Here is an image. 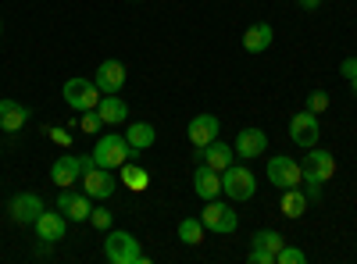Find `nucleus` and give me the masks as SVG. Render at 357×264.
<instances>
[{"mask_svg": "<svg viewBox=\"0 0 357 264\" xmlns=\"http://www.w3.org/2000/svg\"><path fill=\"white\" fill-rule=\"evenodd\" d=\"M307 193L304 186H296V189H282V215L286 218H304L307 215Z\"/></svg>", "mask_w": 357, "mask_h": 264, "instance_id": "5701e85b", "label": "nucleus"}, {"mask_svg": "<svg viewBox=\"0 0 357 264\" xmlns=\"http://www.w3.org/2000/svg\"><path fill=\"white\" fill-rule=\"evenodd\" d=\"M340 75H343V79H347V82H350V79H354V75H357V57H347V61H343V65H340Z\"/></svg>", "mask_w": 357, "mask_h": 264, "instance_id": "473e14b6", "label": "nucleus"}, {"mask_svg": "<svg viewBox=\"0 0 357 264\" xmlns=\"http://www.w3.org/2000/svg\"><path fill=\"white\" fill-rule=\"evenodd\" d=\"M129 79V68L122 61H100V68L93 72V82H97V90L107 97V93H122V86Z\"/></svg>", "mask_w": 357, "mask_h": 264, "instance_id": "ddd939ff", "label": "nucleus"}, {"mask_svg": "<svg viewBox=\"0 0 357 264\" xmlns=\"http://www.w3.org/2000/svg\"><path fill=\"white\" fill-rule=\"evenodd\" d=\"M79 179H82V157L61 154V157L50 164V183H54L57 189H72Z\"/></svg>", "mask_w": 357, "mask_h": 264, "instance_id": "f8f14e48", "label": "nucleus"}, {"mask_svg": "<svg viewBox=\"0 0 357 264\" xmlns=\"http://www.w3.org/2000/svg\"><path fill=\"white\" fill-rule=\"evenodd\" d=\"M104 261L107 264H146V254L139 250V240L126 228H107L104 240Z\"/></svg>", "mask_w": 357, "mask_h": 264, "instance_id": "f257e3e1", "label": "nucleus"}, {"mask_svg": "<svg viewBox=\"0 0 357 264\" xmlns=\"http://www.w3.org/2000/svg\"><path fill=\"white\" fill-rule=\"evenodd\" d=\"M268 150V132L257 129V125H247L236 132V157H243V161H254V157H264Z\"/></svg>", "mask_w": 357, "mask_h": 264, "instance_id": "9d476101", "label": "nucleus"}, {"mask_svg": "<svg viewBox=\"0 0 357 264\" xmlns=\"http://www.w3.org/2000/svg\"><path fill=\"white\" fill-rule=\"evenodd\" d=\"M97 114H100L104 125H126L129 122V104L118 93H107V97L97 100Z\"/></svg>", "mask_w": 357, "mask_h": 264, "instance_id": "aec40b11", "label": "nucleus"}, {"mask_svg": "<svg viewBox=\"0 0 357 264\" xmlns=\"http://www.w3.org/2000/svg\"><path fill=\"white\" fill-rule=\"evenodd\" d=\"M47 136H50L57 146H72V132H68V129H47Z\"/></svg>", "mask_w": 357, "mask_h": 264, "instance_id": "2f4dec72", "label": "nucleus"}, {"mask_svg": "<svg viewBox=\"0 0 357 264\" xmlns=\"http://www.w3.org/2000/svg\"><path fill=\"white\" fill-rule=\"evenodd\" d=\"M200 222H204L207 232H218V236H232V232L240 228V215H236L229 203H222L218 196H215V200H204Z\"/></svg>", "mask_w": 357, "mask_h": 264, "instance_id": "39448f33", "label": "nucleus"}, {"mask_svg": "<svg viewBox=\"0 0 357 264\" xmlns=\"http://www.w3.org/2000/svg\"><path fill=\"white\" fill-rule=\"evenodd\" d=\"M65 228H68V218L61 211H40L36 218V236L43 243H61L65 240Z\"/></svg>", "mask_w": 357, "mask_h": 264, "instance_id": "a211bd4d", "label": "nucleus"}, {"mask_svg": "<svg viewBox=\"0 0 357 264\" xmlns=\"http://www.w3.org/2000/svg\"><path fill=\"white\" fill-rule=\"evenodd\" d=\"M275 264H307V254L286 243V247H282V250L275 254Z\"/></svg>", "mask_w": 357, "mask_h": 264, "instance_id": "bb28decb", "label": "nucleus"}, {"mask_svg": "<svg viewBox=\"0 0 357 264\" xmlns=\"http://www.w3.org/2000/svg\"><path fill=\"white\" fill-rule=\"evenodd\" d=\"M122 186H126V189H132V193H143L146 186H151V171L126 161V164H122Z\"/></svg>", "mask_w": 357, "mask_h": 264, "instance_id": "b1692460", "label": "nucleus"}, {"mask_svg": "<svg viewBox=\"0 0 357 264\" xmlns=\"http://www.w3.org/2000/svg\"><path fill=\"white\" fill-rule=\"evenodd\" d=\"M100 97H104V93L97 90V82H93V79L72 75V79L65 82V104L75 107V111H93Z\"/></svg>", "mask_w": 357, "mask_h": 264, "instance_id": "6e6552de", "label": "nucleus"}, {"mask_svg": "<svg viewBox=\"0 0 357 264\" xmlns=\"http://www.w3.org/2000/svg\"><path fill=\"white\" fill-rule=\"evenodd\" d=\"M296 4H301L304 11H318V8H321V0H296Z\"/></svg>", "mask_w": 357, "mask_h": 264, "instance_id": "f704fd0d", "label": "nucleus"}, {"mask_svg": "<svg viewBox=\"0 0 357 264\" xmlns=\"http://www.w3.org/2000/svg\"><path fill=\"white\" fill-rule=\"evenodd\" d=\"M8 211L18 225H36L40 211H43V196L40 193H15L11 203H8Z\"/></svg>", "mask_w": 357, "mask_h": 264, "instance_id": "4468645a", "label": "nucleus"}, {"mask_svg": "<svg viewBox=\"0 0 357 264\" xmlns=\"http://www.w3.org/2000/svg\"><path fill=\"white\" fill-rule=\"evenodd\" d=\"M304 193L307 200H321V183H304Z\"/></svg>", "mask_w": 357, "mask_h": 264, "instance_id": "72a5a7b5", "label": "nucleus"}, {"mask_svg": "<svg viewBox=\"0 0 357 264\" xmlns=\"http://www.w3.org/2000/svg\"><path fill=\"white\" fill-rule=\"evenodd\" d=\"M272 40H275V29L268 22H254L243 33V50L247 54H264L268 47H272Z\"/></svg>", "mask_w": 357, "mask_h": 264, "instance_id": "412c9836", "label": "nucleus"}, {"mask_svg": "<svg viewBox=\"0 0 357 264\" xmlns=\"http://www.w3.org/2000/svg\"><path fill=\"white\" fill-rule=\"evenodd\" d=\"M89 222H93V228L107 232V228H111V222H114V215H111L107 208H93V211H89Z\"/></svg>", "mask_w": 357, "mask_h": 264, "instance_id": "c756f323", "label": "nucleus"}, {"mask_svg": "<svg viewBox=\"0 0 357 264\" xmlns=\"http://www.w3.org/2000/svg\"><path fill=\"white\" fill-rule=\"evenodd\" d=\"M0 33H4V22H0Z\"/></svg>", "mask_w": 357, "mask_h": 264, "instance_id": "e433bc0d", "label": "nucleus"}, {"mask_svg": "<svg viewBox=\"0 0 357 264\" xmlns=\"http://www.w3.org/2000/svg\"><path fill=\"white\" fill-rule=\"evenodd\" d=\"M318 136H321V125H318V114H311L307 107L296 111L289 118V139L296 146H304V150H311V146H318Z\"/></svg>", "mask_w": 357, "mask_h": 264, "instance_id": "1a4fd4ad", "label": "nucleus"}, {"mask_svg": "<svg viewBox=\"0 0 357 264\" xmlns=\"http://www.w3.org/2000/svg\"><path fill=\"white\" fill-rule=\"evenodd\" d=\"M197 164H207V168H215V171H225L229 164H236V146L215 139V143H207V146H197Z\"/></svg>", "mask_w": 357, "mask_h": 264, "instance_id": "2eb2a0df", "label": "nucleus"}, {"mask_svg": "<svg viewBox=\"0 0 357 264\" xmlns=\"http://www.w3.org/2000/svg\"><path fill=\"white\" fill-rule=\"evenodd\" d=\"M136 150L129 146V139H126V132H107V136H100L97 139V146H93V161L100 164V168H122L129 157H132Z\"/></svg>", "mask_w": 357, "mask_h": 264, "instance_id": "f03ea898", "label": "nucleus"}, {"mask_svg": "<svg viewBox=\"0 0 357 264\" xmlns=\"http://www.w3.org/2000/svg\"><path fill=\"white\" fill-rule=\"evenodd\" d=\"M247 261H250V264H275V254H272V250H261V247H254V250L247 254Z\"/></svg>", "mask_w": 357, "mask_h": 264, "instance_id": "7c9ffc66", "label": "nucleus"}, {"mask_svg": "<svg viewBox=\"0 0 357 264\" xmlns=\"http://www.w3.org/2000/svg\"><path fill=\"white\" fill-rule=\"evenodd\" d=\"M0 157H4V150H0Z\"/></svg>", "mask_w": 357, "mask_h": 264, "instance_id": "4c0bfd02", "label": "nucleus"}, {"mask_svg": "<svg viewBox=\"0 0 357 264\" xmlns=\"http://www.w3.org/2000/svg\"><path fill=\"white\" fill-rule=\"evenodd\" d=\"M307 111H311V114L329 111V93H325V90H314V93H307Z\"/></svg>", "mask_w": 357, "mask_h": 264, "instance_id": "c85d7f7f", "label": "nucleus"}, {"mask_svg": "<svg viewBox=\"0 0 357 264\" xmlns=\"http://www.w3.org/2000/svg\"><path fill=\"white\" fill-rule=\"evenodd\" d=\"M204 222L200 218H183L178 222V240H183L186 247H197V243H204Z\"/></svg>", "mask_w": 357, "mask_h": 264, "instance_id": "393cba45", "label": "nucleus"}, {"mask_svg": "<svg viewBox=\"0 0 357 264\" xmlns=\"http://www.w3.org/2000/svg\"><path fill=\"white\" fill-rule=\"evenodd\" d=\"M82 193H89L93 200H107V196H114V189H118V183H114V175H111V168H100L93 157H82Z\"/></svg>", "mask_w": 357, "mask_h": 264, "instance_id": "7ed1b4c3", "label": "nucleus"}, {"mask_svg": "<svg viewBox=\"0 0 357 264\" xmlns=\"http://www.w3.org/2000/svg\"><path fill=\"white\" fill-rule=\"evenodd\" d=\"M350 90H354V93H357V75H354V79H350Z\"/></svg>", "mask_w": 357, "mask_h": 264, "instance_id": "c9c22d12", "label": "nucleus"}, {"mask_svg": "<svg viewBox=\"0 0 357 264\" xmlns=\"http://www.w3.org/2000/svg\"><path fill=\"white\" fill-rule=\"evenodd\" d=\"M254 247L279 254V250L286 247V236H282V232H275V228H257V232H254Z\"/></svg>", "mask_w": 357, "mask_h": 264, "instance_id": "a878e982", "label": "nucleus"}, {"mask_svg": "<svg viewBox=\"0 0 357 264\" xmlns=\"http://www.w3.org/2000/svg\"><path fill=\"white\" fill-rule=\"evenodd\" d=\"M268 183L279 186V189H296V186H304L301 161H293V157H286V154L268 157Z\"/></svg>", "mask_w": 357, "mask_h": 264, "instance_id": "423d86ee", "label": "nucleus"}, {"mask_svg": "<svg viewBox=\"0 0 357 264\" xmlns=\"http://www.w3.org/2000/svg\"><path fill=\"white\" fill-rule=\"evenodd\" d=\"M193 193L200 200H215L222 193V171L207 168V164H197V171H193Z\"/></svg>", "mask_w": 357, "mask_h": 264, "instance_id": "6ab92c4d", "label": "nucleus"}, {"mask_svg": "<svg viewBox=\"0 0 357 264\" xmlns=\"http://www.w3.org/2000/svg\"><path fill=\"white\" fill-rule=\"evenodd\" d=\"M301 171H304V183H329L336 175V157L329 150H321V146H311L301 161Z\"/></svg>", "mask_w": 357, "mask_h": 264, "instance_id": "0eeeda50", "label": "nucleus"}, {"mask_svg": "<svg viewBox=\"0 0 357 264\" xmlns=\"http://www.w3.org/2000/svg\"><path fill=\"white\" fill-rule=\"evenodd\" d=\"M57 211H61L68 222H89V211H93V196H89V193L61 189V193H57Z\"/></svg>", "mask_w": 357, "mask_h": 264, "instance_id": "9b49d317", "label": "nucleus"}, {"mask_svg": "<svg viewBox=\"0 0 357 264\" xmlns=\"http://www.w3.org/2000/svg\"><path fill=\"white\" fill-rule=\"evenodd\" d=\"M29 118H33V111H29L25 104H18V100H11V97H4L0 100V132H22L25 125H29Z\"/></svg>", "mask_w": 357, "mask_h": 264, "instance_id": "dca6fc26", "label": "nucleus"}, {"mask_svg": "<svg viewBox=\"0 0 357 264\" xmlns=\"http://www.w3.org/2000/svg\"><path fill=\"white\" fill-rule=\"evenodd\" d=\"M79 125H82V132H89V136H93V132H100V129H104V122H100V114H97V107H93V111H82V118H79Z\"/></svg>", "mask_w": 357, "mask_h": 264, "instance_id": "cd10ccee", "label": "nucleus"}, {"mask_svg": "<svg viewBox=\"0 0 357 264\" xmlns=\"http://www.w3.org/2000/svg\"><path fill=\"white\" fill-rule=\"evenodd\" d=\"M218 129H222V122L215 118V114H197V118H190V125H186V136H190L193 146H207V143L218 139Z\"/></svg>", "mask_w": 357, "mask_h": 264, "instance_id": "f3484780", "label": "nucleus"}, {"mask_svg": "<svg viewBox=\"0 0 357 264\" xmlns=\"http://www.w3.org/2000/svg\"><path fill=\"white\" fill-rule=\"evenodd\" d=\"M126 139H129V146H132L136 154L139 150H151L154 139H158V129L151 122H132V125H126Z\"/></svg>", "mask_w": 357, "mask_h": 264, "instance_id": "4be33fe9", "label": "nucleus"}, {"mask_svg": "<svg viewBox=\"0 0 357 264\" xmlns=\"http://www.w3.org/2000/svg\"><path fill=\"white\" fill-rule=\"evenodd\" d=\"M222 193L232 200V203H243L257 193V179H254V171L247 164H229L222 171Z\"/></svg>", "mask_w": 357, "mask_h": 264, "instance_id": "20e7f679", "label": "nucleus"}]
</instances>
